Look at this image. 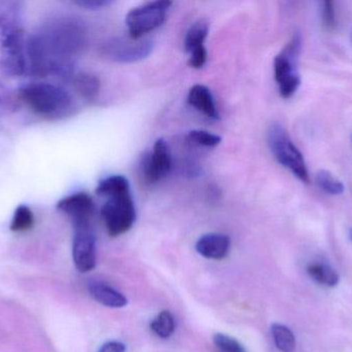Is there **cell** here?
<instances>
[{
    "label": "cell",
    "instance_id": "6da1fadb",
    "mask_svg": "<svg viewBox=\"0 0 352 352\" xmlns=\"http://www.w3.org/2000/svg\"><path fill=\"white\" fill-rule=\"evenodd\" d=\"M87 32L74 18L61 17L41 27L27 39L28 72L34 76H74V58L84 49Z\"/></svg>",
    "mask_w": 352,
    "mask_h": 352
},
{
    "label": "cell",
    "instance_id": "7a4b0ae2",
    "mask_svg": "<svg viewBox=\"0 0 352 352\" xmlns=\"http://www.w3.org/2000/svg\"><path fill=\"white\" fill-rule=\"evenodd\" d=\"M27 41L20 23L16 2L0 3V68L10 76L28 72Z\"/></svg>",
    "mask_w": 352,
    "mask_h": 352
},
{
    "label": "cell",
    "instance_id": "3957f363",
    "mask_svg": "<svg viewBox=\"0 0 352 352\" xmlns=\"http://www.w3.org/2000/svg\"><path fill=\"white\" fill-rule=\"evenodd\" d=\"M19 95L34 113L49 119H63L76 110L72 94L51 83H29L21 87Z\"/></svg>",
    "mask_w": 352,
    "mask_h": 352
},
{
    "label": "cell",
    "instance_id": "277c9868",
    "mask_svg": "<svg viewBox=\"0 0 352 352\" xmlns=\"http://www.w3.org/2000/svg\"><path fill=\"white\" fill-rule=\"evenodd\" d=\"M267 142L274 158L289 169L300 181L310 182L309 172L301 151L296 147L287 130L280 124L270 125L267 132Z\"/></svg>",
    "mask_w": 352,
    "mask_h": 352
},
{
    "label": "cell",
    "instance_id": "5b68a950",
    "mask_svg": "<svg viewBox=\"0 0 352 352\" xmlns=\"http://www.w3.org/2000/svg\"><path fill=\"white\" fill-rule=\"evenodd\" d=\"M301 45V37L296 33L285 49L275 57L274 79L283 99H291L301 84L298 70Z\"/></svg>",
    "mask_w": 352,
    "mask_h": 352
},
{
    "label": "cell",
    "instance_id": "8992f818",
    "mask_svg": "<svg viewBox=\"0 0 352 352\" xmlns=\"http://www.w3.org/2000/svg\"><path fill=\"white\" fill-rule=\"evenodd\" d=\"M101 217L111 237H119L127 233L136 219L131 191L107 196V202L101 208Z\"/></svg>",
    "mask_w": 352,
    "mask_h": 352
},
{
    "label": "cell",
    "instance_id": "52a82bcc",
    "mask_svg": "<svg viewBox=\"0 0 352 352\" xmlns=\"http://www.w3.org/2000/svg\"><path fill=\"white\" fill-rule=\"evenodd\" d=\"M173 6L168 0L148 2L134 8L126 17L128 32L132 41H138L166 21L167 12Z\"/></svg>",
    "mask_w": 352,
    "mask_h": 352
},
{
    "label": "cell",
    "instance_id": "ba28073f",
    "mask_svg": "<svg viewBox=\"0 0 352 352\" xmlns=\"http://www.w3.org/2000/svg\"><path fill=\"white\" fill-rule=\"evenodd\" d=\"M72 258L80 273L91 272L96 267V242L91 223L74 225Z\"/></svg>",
    "mask_w": 352,
    "mask_h": 352
},
{
    "label": "cell",
    "instance_id": "9c48e42d",
    "mask_svg": "<svg viewBox=\"0 0 352 352\" xmlns=\"http://www.w3.org/2000/svg\"><path fill=\"white\" fill-rule=\"evenodd\" d=\"M173 169L170 149L164 138H159L153 147V152L144 159L142 173L148 183L155 184L166 178Z\"/></svg>",
    "mask_w": 352,
    "mask_h": 352
},
{
    "label": "cell",
    "instance_id": "30bf717a",
    "mask_svg": "<svg viewBox=\"0 0 352 352\" xmlns=\"http://www.w3.org/2000/svg\"><path fill=\"white\" fill-rule=\"evenodd\" d=\"M209 27L203 21L195 23L186 31L184 37V49L190 55L188 65L200 70L207 61V51L205 41L208 35Z\"/></svg>",
    "mask_w": 352,
    "mask_h": 352
},
{
    "label": "cell",
    "instance_id": "8fae6325",
    "mask_svg": "<svg viewBox=\"0 0 352 352\" xmlns=\"http://www.w3.org/2000/svg\"><path fill=\"white\" fill-rule=\"evenodd\" d=\"M58 210L67 215L74 225L91 223L94 215L95 204L86 192H78L62 198L57 204Z\"/></svg>",
    "mask_w": 352,
    "mask_h": 352
},
{
    "label": "cell",
    "instance_id": "7c38bea8",
    "mask_svg": "<svg viewBox=\"0 0 352 352\" xmlns=\"http://www.w3.org/2000/svg\"><path fill=\"white\" fill-rule=\"evenodd\" d=\"M153 45L150 41L142 43H126V41H111L105 48V53L109 59L121 63H131L140 61L150 55Z\"/></svg>",
    "mask_w": 352,
    "mask_h": 352
},
{
    "label": "cell",
    "instance_id": "4fadbf2b",
    "mask_svg": "<svg viewBox=\"0 0 352 352\" xmlns=\"http://www.w3.org/2000/svg\"><path fill=\"white\" fill-rule=\"evenodd\" d=\"M231 247V240L221 234H206L199 238L196 250L203 258L219 260L227 258Z\"/></svg>",
    "mask_w": 352,
    "mask_h": 352
},
{
    "label": "cell",
    "instance_id": "5bb4252c",
    "mask_svg": "<svg viewBox=\"0 0 352 352\" xmlns=\"http://www.w3.org/2000/svg\"><path fill=\"white\" fill-rule=\"evenodd\" d=\"M91 297L101 305L109 308H123L128 304L127 298L117 289L101 281H93L89 284Z\"/></svg>",
    "mask_w": 352,
    "mask_h": 352
},
{
    "label": "cell",
    "instance_id": "9a60e30c",
    "mask_svg": "<svg viewBox=\"0 0 352 352\" xmlns=\"http://www.w3.org/2000/svg\"><path fill=\"white\" fill-rule=\"evenodd\" d=\"M188 103L210 119H219V112L210 90L203 85H195L188 91Z\"/></svg>",
    "mask_w": 352,
    "mask_h": 352
},
{
    "label": "cell",
    "instance_id": "2e32d148",
    "mask_svg": "<svg viewBox=\"0 0 352 352\" xmlns=\"http://www.w3.org/2000/svg\"><path fill=\"white\" fill-rule=\"evenodd\" d=\"M307 273L316 282L327 287H335L340 280L338 273L324 262H312L307 267Z\"/></svg>",
    "mask_w": 352,
    "mask_h": 352
},
{
    "label": "cell",
    "instance_id": "e0dca14e",
    "mask_svg": "<svg viewBox=\"0 0 352 352\" xmlns=\"http://www.w3.org/2000/svg\"><path fill=\"white\" fill-rule=\"evenodd\" d=\"M130 191V185L128 180L124 176L115 175L101 180L96 187V194L100 196H113V194H123Z\"/></svg>",
    "mask_w": 352,
    "mask_h": 352
},
{
    "label": "cell",
    "instance_id": "ac0fdd59",
    "mask_svg": "<svg viewBox=\"0 0 352 352\" xmlns=\"http://www.w3.org/2000/svg\"><path fill=\"white\" fill-rule=\"evenodd\" d=\"M271 334L274 340L275 346L281 352H294L296 349V338L291 329L285 324H273L271 326Z\"/></svg>",
    "mask_w": 352,
    "mask_h": 352
},
{
    "label": "cell",
    "instance_id": "d6986e66",
    "mask_svg": "<svg viewBox=\"0 0 352 352\" xmlns=\"http://www.w3.org/2000/svg\"><path fill=\"white\" fill-rule=\"evenodd\" d=\"M151 330L161 339H167L175 333V320L169 311H162L151 322Z\"/></svg>",
    "mask_w": 352,
    "mask_h": 352
},
{
    "label": "cell",
    "instance_id": "ffe728a7",
    "mask_svg": "<svg viewBox=\"0 0 352 352\" xmlns=\"http://www.w3.org/2000/svg\"><path fill=\"white\" fill-rule=\"evenodd\" d=\"M316 182L320 189L331 196H340L345 190L342 182L336 179L330 172L324 169L316 174Z\"/></svg>",
    "mask_w": 352,
    "mask_h": 352
},
{
    "label": "cell",
    "instance_id": "44dd1931",
    "mask_svg": "<svg viewBox=\"0 0 352 352\" xmlns=\"http://www.w3.org/2000/svg\"><path fill=\"white\" fill-rule=\"evenodd\" d=\"M33 222H34V217H33L32 211L29 209V207L22 205L14 211L10 229L14 233H23L30 229L33 227Z\"/></svg>",
    "mask_w": 352,
    "mask_h": 352
},
{
    "label": "cell",
    "instance_id": "7402d4cb",
    "mask_svg": "<svg viewBox=\"0 0 352 352\" xmlns=\"http://www.w3.org/2000/svg\"><path fill=\"white\" fill-rule=\"evenodd\" d=\"M76 90L87 99H93L98 94L100 83L92 74H80L74 79Z\"/></svg>",
    "mask_w": 352,
    "mask_h": 352
},
{
    "label": "cell",
    "instance_id": "603a6c76",
    "mask_svg": "<svg viewBox=\"0 0 352 352\" xmlns=\"http://www.w3.org/2000/svg\"><path fill=\"white\" fill-rule=\"evenodd\" d=\"M188 138L194 144L207 147V148H214V147L219 146L221 142V136L211 134V132H206V130H190L188 132Z\"/></svg>",
    "mask_w": 352,
    "mask_h": 352
},
{
    "label": "cell",
    "instance_id": "cb8c5ba5",
    "mask_svg": "<svg viewBox=\"0 0 352 352\" xmlns=\"http://www.w3.org/2000/svg\"><path fill=\"white\" fill-rule=\"evenodd\" d=\"M213 345L217 352H246L239 341L221 333L213 336Z\"/></svg>",
    "mask_w": 352,
    "mask_h": 352
},
{
    "label": "cell",
    "instance_id": "d4e9b609",
    "mask_svg": "<svg viewBox=\"0 0 352 352\" xmlns=\"http://www.w3.org/2000/svg\"><path fill=\"white\" fill-rule=\"evenodd\" d=\"M322 27L329 32L336 28V10H335L334 2L331 1V0H326V1L322 2Z\"/></svg>",
    "mask_w": 352,
    "mask_h": 352
},
{
    "label": "cell",
    "instance_id": "484cf974",
    "mask_svg": "<svg viewBox=\"0 0 352 352\" xmlns=\"http://www.w3.org/2000/svg\"><path fill=\"white\" fill-rule=\"evenodd\" d=\"M76 6L82 8H88V10H98V8H105V6L111 4L109 0H76L74 1Z\"/></svg>",
    "mask_w": 352,
    "mask_h": 352
},
{
    "label": "cell",
    "instance_id": "4316f807",
    "mask_svg": "<svg viewBox=\"0 0 352 352\" xmlns=\"http://www.w3.org/2000/svg\"><path fill=\"white\" fill-rule=\"evenodd\" d=\"M126 346L119 341H109L101 346L98 352H125Z\"/></svg>",
    "mask_w": 352,
    "mask_h": 352
},
{
    "label": "cell",
    "instance_id": "83f0119b",
    "mask_svg": "<svg viewBox=\"0 0 352 352\" xmlns=\"http://www.w3.org/2000/svg\"><path fill=\"white\" fill-rule=\"evenodd\" d=\"M349 240H351V241L352 242V227L351 229H349Z\"/></svg>",
    "mask_w": 352,
    "mask_h": 352
}]
</instances>
